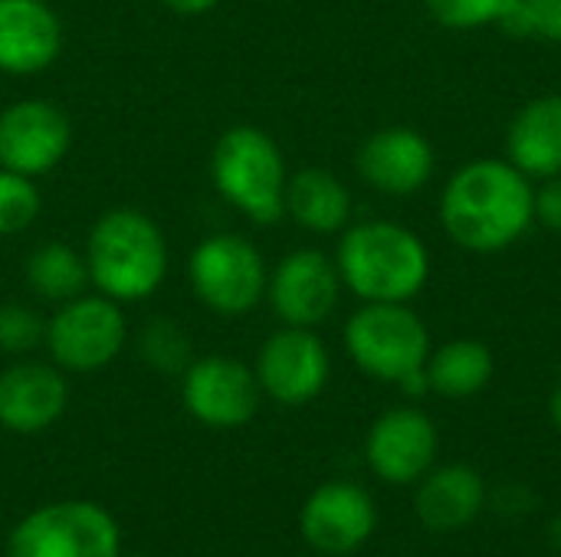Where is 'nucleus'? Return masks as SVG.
Instances as JSON below:
<instances>
[{
    "mask_svg": "<svg viewBox=\"0 0 561 557\" xmlns=\"http://www.w3.org/2000/svg\"><path fill=\"white\" fill-rule=\"evenodd\" d=\"M440 220L457 246L500 253L536 220V190L516 164L480 158L460 167L444 187Z\"/></svg>",
    "mask_w": 561,
    "mask_h": 557,
    "instance_id": "1",
    "label": "nucleus"
},
{
    "mask_svg": "<svg viewBox=\"0 0 561 557\" xmlns=\"http://www.w3.org/2000/svg\"><path fill=\"white\" fill-rule=\"evenodd\" d=\"M85 266L102 295L115 302H141L168 276L164 233L148 213L115 207L95 220L85 243Z\"/></svg>",
    "mask_w": 561,
    "mask_h": 557,
    "instance_id": "2",
    "label": "nucleus"
},
{
    "mask_svg": "<svg viewBox=\"0 0 561 557\" xmlns=\"http://www.w3.org/2000/svg\"><path fill=\"white\" fill-rule=\"evenodd\" d=\"M342 282L365 302H408L431 272L427 246L401 223H358L352 227L335 256Z\"/></svg>",
    "mask_w": 561,
    "mask_h": 557,
    "instance_id": "3",
    "label": "nucleus"
},
{
    "mask_svg": "<svg viewBox=\"0 0 561 557\" xmlns=\"http://www.w3.org/2000/svg\"><path fill=\"white\" fill-rule=\"evenodd\" d=\"M210 174L224 200L243 210L253 223H276L286 213V161L263 128H227L214 144Z\"/></svg>",
    "mask_w": 561,
    "mask_h": 557,
    "instance_id": "4",
    "label": "nucleus"
},
{
    "mask_svg": "<svg viewBox=\"0 0 561 557\" xmlns=\"http://www.w3.org/2000/svg\"><path fill=\"white\" fill-rule=\"evenodd\" d=\"M345 348L365 374L388 384L424 371L431 358L427 328L404 302H368L358 309L345 325Z\"/></svg>",
    "mask_w": 561,
    "mask_h": 557,
    "instance_id": "5",
    "label": "nucleus"
},
{
    "mask_svg": "<svg viewBox=\"0 0 561 557\" xmlns=\"http://www.w3.org/2000/svg\"><path fill=\"white\" fill-rule=\"evenodd\" d=\"M7 557H122V535L95 502H53L10 532Z\"/></svg>",
    "mask_w": 561,
    "mask_h": 557,
    "instance_id": "6",
    "label": "nucleus"
},
{
    "mask_svg": "<svg viewBox=\"0 0 561 557\" xmlns=\"http://www.w3.org/2000/svg\"><path fill=\"white\" fill-rule=\"evenodd\" d=\"M191 286L207 309L243 315L260 305L270 286L263 253L237 233L207 236L191 253Z\"/></svg>",
    "mask_w": 561,
    "mask_h": 557,
    "instance_id": "7",
    "label": "nucleus"
},
{
    "mask_svg": "<svg viewBox=\"0 0 561 557\" xmlns=\"http://www.w3.org/2000/svg\"><path fill=\"white\" fill-rule=\"evenodd\" d=\"M125 315L108 295H76L46 322V348L66 371H99L125 348Z\"/></svg>",
    "mask_w": 561,
    "mask_h": 557,
    "instance_id": "8",
    "label": "nucleus"
},
{
    "mask_svg": "<svg viewBox=\"0 0 561 557\" xmlns=\"http://www.w3.org/2000/svg\"><path fill=\"white\" fill-rule=\"evenodd\" d=\"M181 394H184L187 414L214 430H233V427L250 423L263 397L256 371L224 355L191 361L184 371Z\"/></svg>",
    "mask_w": 561,
    "mask_h": 557,
    "instance_id": "9",
    "label": "nucleus"
},
{
    "mask_svg": "<svg viewBox=\"0 0 561 557\" xmlns=\"http://www.w3.org/2000/svg\"><path fill=\"white\" fill-rule=\"evenodd\" d=\"M256 381L266 397L286 407L309 404L329 381V351L312 328L286 325L256 355Z\"/></svg>",
    "mask_w": 561,
    "mask_h": 557,
    "instance_id": "10",
    "label": "nucleus"
},
{
    "mask_svg": "<svg viewBox=\"0 0 561 557\" xmlns=\"http://www.w3.org/2000/svg\"><path fill=\"white\" fill-rule=\"evenodd\" d=\"M72 144L66 112L46 98H23L0 112V167L39 177L53 171Z\"/></svg>",
    "mask_w": 561,
    "mask_h": 557,
    "instance_id": "11",
    "label": "nucleus"
},
{
    "mask_svg": "<svg viewBox=\"0 0 561 557\" xmlns=\"http://www.w3.org/2000/svg\"><path fill=\"white\" fill-rule=\"evenodd\" d=\"M437 427L427 414L414 407H394L371 423L365 456L378 479L391 486H408L431 473L437 460Z\"/></svg>",
    "mask_w": 561,
    "mask_h": 557,
    "instance_id": "12",
    "label": "nucleus"
},
{
    "mask_svg": "<svg viewBox=\"0 0 561 557\" xmlns=\"http://www.w3.org/2000/svg\"><path fill=\"white\" fill-rule=\"evenodd\" d=\"M378 525V512L371 496L355 483H325L319 486L302 512L299 532L309 548L322 555H352L358 552Z\"/></svg>",
    "mask_w": 561,
    "mask_h": 557,
    "instance_id": "13",
    "label": "nucleus"
},
{
    "mask_svg": "<svg viewBox=\"0 0 561 557\" xmlns=\"http://www.w3.org/2000/svg\"><path fill=\"white\" fill-rule=\"evenodd\" d=\"M339 289H342L339 266L325 253L296 250L283 256V263L270 279V302L286 325L316 328L339 305Z\"/></svg>",
    "mask_w": 561,
    "mask_h": 557,
    "instance_id": "14",
    "label": "nucleus"
},
{
    "mask_svg": "<svg viewBox=\"0 0 561 557\" xmlns=\"http://www.w3.org/2000/svg\"><path fill=\"white\" fill-rule=\"evenodd\" d=\"M358 174L388 197L417 194L434 174V148L421 131L404 125L375 131L358 151Z\"/></svg>",
    "mask_w": 561,
    "mask_h": 557,
    "instance_id": "15",
    "label": "nucleus"
},
{
    "mask_svg": "<svg viewBox=\"0 0 561 557\" xmlns=\"http://www.w3.org/2000/svg\"><path fill=\"white\" fill-rule=\"evenodd\" d=\"M59 49L62 26L46 0H0V72H43Z\"/></svg>",
    "mask_w": 561,
    "mask_h": 557,
    "instance_id": "16",
    "label": "nucleus"
},
{
    "mask_svg": "<svg viewBox=\"0 0 561 557\" xmlns=\"http://www.w3.org/2000/svg\"><path fill=\"white\" fill-rule=\"evenodd\" d=\"M69 401L66 378L53 364H13L0 374V427L10 433H39L53 427Z\"/></svg>",
    "mask_w": 561,
    "mask_h": 557,
    "instance_id": "17",
    "label": "nucleus"
},
{
    "mask_svg": "<svg viewBox=\"0 0 561 557\" xmlns=\"http://www.w3.org/2000/svg\"><path fill=\"white\" fill-rule=\"evenodd\" d=\"M417 519L431 532H460L486 509V483L470 466H440L424 476L417 499Z\"/></svg>",
    "mask_w": 561,
    "mask_h": 557,
    "instance_id": "18",
    "label": "nucleus"
},
{
    "mask_svg": "<svg viewBox=\"0 0 561 557\" xmlns=\"http://www.w3.org/2000/svg\"><path fill=\"white\" fill-rule=\"evenodd\" d=\"M506 154L526 177L561 174V95H542L513 118Z\"/></svg>",
    "mask_w": 561,
    "mask_h": 557,
    "instance_id": "19",
    "label": "nucleus"
},
{
    "mask_svg": "<svg viewBox=\"0 0 561 557\" xmlns=\"http://www.w3.org/2000/svg\"><path fill=\"white\" fill-rule=\"evenodd\" d=\"M286 210L312 233H335L352 217V194L335 174L306 167L286 184Z\"/></svg>",
    "mask_w": 561,
    "mask_h": 557,
    "instance_id": "20",
    "label": "nucleus"
},
{
    "mask_svg": "<svg viewBox=\"0 0 561 557\" xmlns=\"http://www.w3.org/2000/svg\"><path fill=\"white\" fill-rule=\"evenodd\" d=\"M493 378V355L483 341L473 338H460V341H447L440 351H434L427 358V381L431 391H437L440 397H473L480 394Z\"/></svg>",
    "mask_w": 561,
    "mask_h": 557,
    "instance_id": "21",
    "label": "nucleus"
},
{
    "mask_svg": "<svg viewBox=\"0 0 561 557\" xmlns=\"http://www.w3.org/2000/svg\"><path fill=\"white\" fill-rule=\"evenodd\" d=\"M26 282L36 295H43L49 302H69V299L82 295V289L89 282L85 256H79L69 243L49 240L30 253Z\"/></svg>",
    "mask_w": 561,
    "mask_h": 557,
    "instance_id": "22",
    "label": "nucleus"
},
{
    "mask_svg": "<svg viewBox=\"0 0 561 557\" xmlns=\"http://www.w3.org/2000/svg\"><path fill=\"white\" fill-rule=\"evenodd\" d=\"M43 197L33 177L16 171H0V236H16L36 223Z\"/></svg>",
    "mask_w": 561,
    "mask_h": 557,
    "instance_id": "23",
    "label": "nucleus"
},
{
    "mask_svg": "<svg viewBox=\"0 0 561 557\" xmlns=\"http://www.w3.org/2000/svg\"><path fill=\"white\" fill-rule=\"evenodd\" d=\"M138 348H141V358L164 374L187 371L191 364V338L171 318H151L141 332Z\"/></svg>",
    "mask_w": 561,
    "mask_h": 557,
    "instance_id": "24",
    "label": "nucleus"
},
{
    "mask_svg": "<svg viewBox=\"0 0 561 557\" xmlns=\"http://www.w3.org/2000/svg\"><path fill=\"white\" fill-rule=\"evenodd\" d=\"M510 36L561 43V0H516V7L500 20Z\"/></svg>",
    "mask_w": 561,
    "mask_h": 557,
    "instance_id": "25",
    "label": "nucleus"
},
{
    "mask_svg": "<svg viewBox=\"0 0 561 557\" xmlns=\"http://www.w3.org/2000/svg\"><path fill=\"white\" fill-rule=\"evenodd\" d=\"M431 16L450 30H477L486 23H500L516 0H424Z\"/></svg>",
    "mask_w": 561,
    "mask_h": 557,
    "instance_id": "26",
    "label": "nucleus"
},
{
    "mask_svg": "<svg viewBox=\"0 0 561 557\" xmlns=\"http://www.w3.org/2000/svg\"><path fill=\"white\" fill-rule=\"evenodd\" d=\"M39 341H46V322L16 302L0 305V351L3 355H26Z\"/></svg>",
    "mask_w": 561,
    "mask_h": 557,
    "instance_id": "27",
    "label": "nucleus"
},
{
    "mask_svg": "<svg viewBox=\"0 0 561 557\" xmlns=\"http://www.w3.org/2000/svg\"><path fill=\"white\" fill-rule=\"evenodd\" d=\"M536 217L549 230H559L561 233V174L546 177V187L536 194Z\"/></svg>",
    "mask_w": 561,
    "mask_h": 557,
    "instance_id": "28",
    "label": "nucleus"
},
{
    "mask_svg": "<svg viewBox=\"0 0 561 557\" xmlns=\"http://www.w3.org/2000/svg\"><path fill=\"white\" fill-rule=\"evenodd\" d=\"M168 10H174V13H181V16H201V13H207V10H214L220 0H161Z\"/></svg>",
    "mask_w": 561,
    "mask_h": 557,
    "instance_id": "29",
    "label": "nucleus"
},
{
    "mask_svg": "<svg viewBox=\"0 0 561 557\" xmlns=\"http://www.w3.org/2000/svg\"><path fill=\"white\" fill-rule=\"evenodd\" d=\"M549 414H552V423H556V430H559V433H561V384H559V387H556V394H552Z\"/></svg>",
    "mask_w": 561,
    "mask_h": 557,
    "instance_id": "30",
    "label": "nucleus"
},
{
    "mask_svg": "<svg viewBox=\"0 0 561 557\" xmlns=\"http://www.w3.org/2000/svg\"><path fill=\"white\" fill-rule=\"evenodd\" d=\"M549 542H552L556 552H561V512L552 519V525H549Z\"/></svg>",
    "mask_w": 561,
    "mask_h": 557,
    "instance_id": "31",
    "label": "nucleus"
}]
</instances>
